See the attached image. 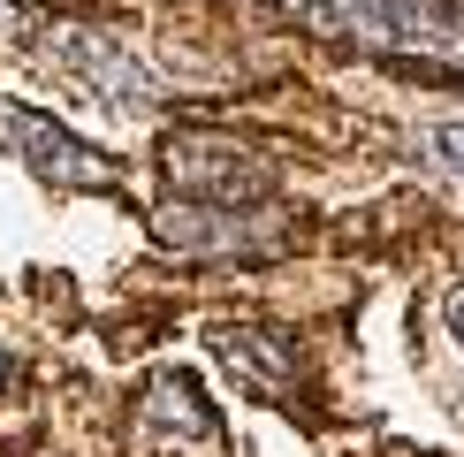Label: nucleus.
I'll use <instances>...</instances> for the list:
<instances>
[{"label":"nucleus","instance_id":"nucleus-8","mask_svg":"<svg viewBox=\"0 0 464 457\" xmlns=\"http://www.w3.org/2000/svg\"><path fill=\"white\" fill-rule=\"evenodd\" d=\"M427 160H434V168H450V176L464 183V122H441V130H427Z\"/></svg>","mask_w":464,"mask_h":457},{"label":"nucleus","instance_id":"nucleus-10","mask_svg":"<svg viewBox=\"0 0 464 457\" xmlns=\"http://www.w3.org/2000/svg\"><path fill=\"white\" fill-rule=\"evenodd\" d=\"M8 374H15V366H8V351H0V389H8Z\"/></svg>","mask_w":464,"mask_h":457},{"label":"nucleus","instance_id":"nucleus-5","mask_svg":"<svg viewBox=\"0 0 464 457\" xmlns=\"http://www.w3.org/2000/svg\"><path fill=\"white\" fill-rule=\"evenodd\" d=\"M214 351H221L259 396L289 404V389H297V335L259 328V320H228V328H214Z\"/></svg>","mask_w":464,"mask_h":457},{"label":"nucleus","instance_id":"nucleus-9","mask_svg":"<svg viewBox=\"0 0 464 457\" xmlns=\"http://www.w3.org/2000/svg\"><path fill=\"white\" fill-rule=\"evenodd\" d=\"M441 320H450V335L464 343V282H457V290H450V305H441Z\"/></svg>","mask_w":464,"mask_h":457},{"label":"nucleus","instance_id":"nucleus-1","mask_svg":"<svg viewBox=\"0 0 464 457\" xmlns=\"http://www.w3.org/2000/svg\"><path fill=\"white\" fill-rule=\"evenodd\" d=\"M282 15L358 46H411V53H464V0H275Z\"/></svg>","mask_w":464,"mask_h":457},{"label":"nucleus","instance_id":"nucleus-4","mask_svg":"<svg viewBox=\"0 0 464 457\" xmlns=\"http://www.w3.org/2000/svg\"><path fill=\"white\" fill-rule=\"evenodd\" d=\"M160 237L168 244H183V252H275L282 244V221L266 214H251V206H160Z\"/></svg>","mask_w":464,"mask_h":457},{"label":"nucleus","instance_id":"nucleus-2","mask_svg":"<svg viewBox=\"0 0 464 457\" xmlns=\"http://www.w3.org/2000/svg\"><path fill=\"white\" fill-rule=\"evenodd\" d=\"M160 168H168V183H176L190 206H259L266 190H275V160H266V152H251L237 138H206V130L168 138Z\"/></svg>","mask_w":464,"mask_h":457},{"label":"nucleus","instance_id":"nucleus-7","mask_svg":"<svg viewBox=\"0 0 464 457\" xmlns=\"http://www.w3.org/2000/svg\"><path fill=\"white\" fill-rule=\"evenodd\" d=\"M145 434H160V442H198V450L221 442V412L206 404L198 374L168 366V374L145 381Z\"/></svg>","mask_w":464,"mask_h":457},{"label":"nucleus","instance_id":"nucleus-3","mask_svg":"<svg viewBox=\"0 0 464 457\" xmlns=\"http://www.w3.org/2000/svg\"><path fill=\"white\" fill-rule=\"evenodd\" d=\"M0 138H8V152L31 168L38 183H53V190H122V168H114L100 145H84L76 130H62L53 114H38V107L0 100Z\"/></svg>","mask_w":464,"mask_h":457},{"label":"nucleus","instance_id":"nucleus-6","mask_svg":"<svg viewBox=\"0 0 464 457\" xmlns=\"http://www.w3.org/2000/svg\"><path fill=\"white\" fill-rule=\"evenodd\" d=\"M62 62L92 84V100H107V107H122V114H145L152 107V76L130 62L107 31H69L62 38Z\"/></svg>","mask_w":464,"mask_h":457}]
</instances>
